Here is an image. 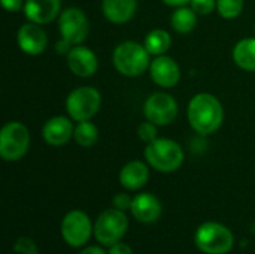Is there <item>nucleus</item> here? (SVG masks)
Wrapping results in <instances>:
<instances>
[{
  "mask_svg": "<svg viewBox=\"0 0 255 254\" xmlns=\"http://www.w3.org/2000/svg\"><path fill=\"white\" fill-rule=\"evenodd\" d=\"M254 30H255V28H254Z\"/></svg>",
  "mask_w": 255,
  "mask_h": 254,
  "instance_id": "473e14b6",
  "label": "nucleus"
},
{
  "mask_svg": "<svg viewBox=\"0 0 255 254\" xmlns=\"http://www.w3.org/2000/svg\"><path fill=\"white\" fill-rule=\"evenodd\" d=\"M131 202H133V198H130L127 193H118L114 198V208L126 211L131 208Z\"/></svg>",
  "mask_w": 255,
  "mask_h": 254,
  "instance_id": "bb28decb",
  "label": "nucleus"
},
{
  "mask_svg": "<svg viewBox=\"0 0 255 254\" xmlns=\"http://www.w3.org/2000/svg\"><path fill=\"white\" fill-rule=\"evenodd\" d=\"M66 57L70 72L79 78H90L97 72L99 67L97 55L87 46L75 45L72 46V49Z\"/></svg>",
  "mask_w": 255,
  "mask_h": 254,
  "instance_id": "ddd939ff",
  "label": "nucleus"
},
{
  "mask_svg": "<svg viewBox=\"0 0 255 254\" xmlns=\"http://www.w3.org/2000/svg\"><path fill=\"white\" fill-rule=\"evenodd\" d=\"M217 10L224 19H235L244 10V0H217Z\"/></svg>",
  "mask_w": 255,
  "mask_h": 254,
  "instance_id": "5701e85b",
  "label": "nucleus"
},
{
  "mask_svg": "<svg viewBox=\"0 0 255 254\" xmlns=\"http://www.w3.org/2000/svg\"><path fill=\"white\" fill-rule=\"evenodd\" d=\"M187 115L190 126L203 136L215 133L224 121L223 105L211 93L196 94L188 103Z\"/></svg>",
  "mask_w": 255,
  "mask_h": 254,
  "instance_id": "f257e3e1",
  "label": "nucleus"
},
{
  "mask_svg": "<svg viewBox=\"0 0 255 254\" xmlns=\"http://www.w3.org/2000/svg\"><path fill=\"white\" fill-rule=\"evenodd\" d=\"M233 60L242 70L255 72V37H245L235 45Z\"/></svg>",
  "mask_w": 255,
  "mask_h": 254,
  "instance_id": "6ab92c4d",
  "label": "nucleus"
},
{
  "mask_svg": "<svg viewBox=\"0 0 255 254\" xmlns=\"http://www.w3.org/2000/svg\"><path fill=\"white\" fill-rule=\"evenodd\" d=\"M190 4L197 15H209L217 7V0H191Z\"/></svg>",
  "mask_w": 255,
  "mask_h": 254,
  "instance_id": "393cba45",
  "label": "nucleus"
},
{
  "mask_svg": "<svg viewBox=\"0 0 255 254\" xmlns=\"http://www.w3.org/2000/svg\"><path fill=\"white\" fill-rule=\"evenodd\" d=\"M108 254H133V250L124 243H117V244L111 246Z\"/></svg>",
  "mask_w": 255,
  "mask_h": 254,
  "instance_id": "c85d7f7f",
  "label": "nucleus"
},
{
  "mask_svg": "<svg viewBox=\"0 0 255 254\" xmlns=\"http://www.w3.org/2000/svg\"><path fill=\"white\" fill-rule=\"evenodd\" d=\"M58 30L63 39L70 42L73 46L81 45L90 31L87 15L78 7H67L58 16Z\"/></svg>",
  "mask_w": 255,
  "mask_h": 254,
  "instance_id": "9d476101",
  "label": "nucleus"
},
{
  "mask_svg": "<svg viewBox=\"0 0 255 254\" xmlns=\"http://www.w3.org/2000/svg\"><path fill=\"white\" fill-rule=\"evenodd\" d=\"M128 229V219L124 211L112 208L103 211L94 225V237L96 240L106 247H111L121 241Z\"/></svg>",
  "mask_w": 255,
  "mask_h": 254,
  "instance_id": "0eeeda50",
  "label": "nucleus"
},
{
  "mask_svg": "<svg viewBox=\"0 0 255 254\" xmlns=\"http://www.w3.org/2000/svg\"><path fill=\"white\" fill-rule=\"evenodd\" d=\"M15 252L19 254H37V247L30 238H19L15 244Z\"/></svg>",
  "mask_w": 255,
  "mask_h": 254,
  "instance_id": "a878e982",
  "label": "nucleus"
},
{
  "mask_svg": "<svg viewBox=\"0 0 255 254\" xmlns=\"http://www.w3.org/2000/svg\"><path fill=\"white\" fill-rule=\"evenodd\" d=\"M30 147L28 129L19 121H9L0 132V156L6 162L22 159Z\"/></svg>",
  "mask_w": 255,
  "mask_h": 254,
  "instance_id": "39448f33",
  "label": "nucleus"
},
{
  "mask_svg": "<svg viewBox=\"0 0 255 254\" xmlns=\"http://www.w3.org/2000/svg\"><path fill=\"white\" fill-rule=\"evenodd\" d=\"M137 9V0H103L102 10L108 21L124 24L130 21Z\"/></svg>",
  "mask_w": 255,
  "mask_h": 254,
  "instance_id": "a211bd4d",
  "label": "nucleus"
},
{
  "mask_svg": "<svg viewBox=\"0 0 255 254\" xmlns=\"http://www.w3.org/2000/svg\"><path fill=\"white\" fill-rule=\"evenodd\" d=\"M191 0H163V3H166L167 6H173V7H181L188 4Z\"/></svg>",
  "mask_w": 255,
  "mask_h": 254,
  "instance_id": "7c9ffc66",
  "label": "nucleus"
},
{
  "mask_svg": "<svg viewBox=\"0 0 255 254\" xmlns=\"http://www.w3.org/2000/svg\"><path fill=\"white\" fill-rule=\"evenodd\" d=\"M149 178V169L148 166L140 160L128 162L120 172V183L126 190L136 192L142 189Z\"/></svg>",
  "mask_w": 255,
  "mask_h": 254,
  "instance_id": "f3484780",
  "label": "nucleus"
},
{
  "mask_svg": "<svg viewBox=\"0 0 255 254\" xmlns=\"http://www.w3.org/2000/svg\"><path fill=\"white\" fill-rule=\"evenodd\" d=\"M24 0H1V6L7 12H18L24 7Z\"/></svg>",
  "mask_w": 255,
  "mask_h": 254,
  "instance_id": "cd10ccee",
  "label": "nucleus"
},
{
  "mask_svg": "<svg viewBox=\"0 0 255 254\" xmlns=\"http://www.w3.org/2000/svg\"><path fill=\"white\" fill-rule=\"evenodd\" d=\"M114 66L115 69L128 78L140 76L151 66V54L145 45L133 40H126L120 43L114 51Z\"/></svg>",
  "mask_w": 255,
  "mask_h": 254,
  "instance_id": "f03ea898",
  "label": "nucleus"
},
{
  "mask_svg": "<svg viewBox=\"0 0 255 254\" xmlns=\"http://www.w3.org/2000/svg\"><path fill=\"white\" fill-rule=\"evenodd\" d=\"M75 141L81 145V147H93L97 142L99 138V129L94 123H91L90 120L87 121H79L78 126L75 127V135H73Z\"/></svg>",
  "mask_w": 255,
  "mask_h": 254,
  "instance_id": "4be33fe9",
  "label": "nucleus"
},
{
  "mask_svg": "<svg viewBox=\"0 0 255 254\" xmlns=\"http://www.w3.org/2000/svg\"><path fill=\"white\" fill-rule=\"evenodd\" d=\"M170 24L176 33L187 34L193 31L194 27L197 25V13L193 10V7H187V6L176 7V10L172 13Z\"/></svg>",
  "mask_w": 255,
  "mask_h": 254,
  "instance_id": "412c9836",
  "label": "nucleus"
},
{
  "mask_svg": "<svg viewBox=\"0 0 255 254\" xmlns=\"http://www.w3.org/2000/svg\"><path fill=\"white\" fill-rule=\"evenodd\" d=\"M149 73L152 81L161 88H173L181 79L179 64L169 55H158L151 61Z\"/></svg>",
  "mask_w": 255,
  "mask_h": 254,
  "instance_id": "f8f14e48",
  "label": "nucleus"
},
{
  "mask_svg": "<svg viewBox=\"0 0 255 254\" xmlns=\"http://www.w3.org/2000/svg\"><path fill=\"white\" fill-rule=\"evenodd\" d=\"M145 159L155 171L170 174L178 171L184 163V150L181 145L169 138H157L146 144Z\"/></svg>",
  "mask_w": 255,
  "mask_h": 254,
  "instance_id": "7ed1b4c3",
  "label": "nucleus"
},
{
  "mask_svg": "<svg viewBox=\"0 0 255 254\" xmlns=\"http://www.w3.org/2000/svg\"><path fill=\"white\" fill-rule=\"evenodd\" d=\"M18 45L22 52L28 55H39L46 49L48 36L46 31L36 22H25L19 27L16 34Z\"/></svg>",
  "mask_w": 255,
  "mask_h": 254,
  "instance_id": "9b49d317",
  "label": "nucleus"
},
{
  "mask_svg": "<svg viewBox=\"0 0 255 254\" xmlns=\"http://www.w3.org/2000/svg\"><path fill=\"white\" fill-rule=\"evenodd\" d=\"M102 96L94 87H79L69 93L66 99V111L75 121L91 120L100 109Z\"/></svg>",
  "mask_w": 255,
  "mask_h": 254,
  "instance_id": "423d86ee",
  "label": "nucleus"
},
{
  "mask_svg": "<svg viewBox=\"0 0 255 254\" xmlns=\"http://www.w3.org/2000/svg\"><path fill=\"white\" fill-rule=\"evenodd\" d=\"M143 115L157 126H167L178 117V103L167 93H154L143 103Z\"/></svg>",
  "mask_w": 255,
  "mask_h": 254,
  "instance_id": "1a4fd4ad",
  "label": "nucleus"
},
{
  "mask_svg": "<svg viewBox=\"0 0 255 254\" xmlns=\"http://www.w3.org/2000/svg\"><path fill=\"white\" fill-rule=\"evenodd\" d=\"M130 211L137 222L151 225L160 219L163 207L157 196L151 193H140L136 198H133Z\"/></svg>",
  "mask_w": 255,
  "mask_h": 254,
  "instance_id": "dca6fc26",
  "label": "nucleus"
},
{
  "mask_svg": "<svg viewBox=\"0 0 255 254\" xmlns=\"http://www.w3.org/2000/svg\"><path fill=\"white\" fill-rule=\"evenodd\" d=\"M94 234V226L91 225L90 217L81 211H69L61 222V237L70 247H82L88 243Z\"/></svg>",
  "mask_w": 255,
  "mask_h": 254,
  "instance_id": "6e6552de",
  "label": "nucleus"
},
{
  "mask_svg": "<svg viewBox=\"0 0 255 254\" xmlns=\"http://www.w3.org/2000/svg\"><path fill=\"white\" fill-rule=\"evenodd\" d=\"M137 136H139L140 141H143L146 144L155 141L157 139V124H154V123H151L148 120L143 121L137 129Z\"/></svg>",
  "mask_w": 255,
  "mask_h": 254,
  "instance_id": "b1692460",
  "label": "nucleus"
},
{
  "mask_svg": "<svg viewBox=\"0 0 255 254\" xmlns=\"http://www.w3.org/2000/svg\"><path fill=\"white\" fill-rule=\"evenodd\" d=\"M72 46H73V45H72L70 42H67L66 39H63V37H61V40H58V42L55 43L57 52H58V54H66V55L69 54V51L72 49Z\"/></svg>",
  "mask_w": 255,
  "mask_h": 254,
  "instance_id": "c756f323",
  "label": "nucleus"
},
{
  "mask_svg": "<svg viewBox=\"0 0 255 254\" xmlns=\"http://www.w3.org/2000/svg\"><path fill=\"white\" fill-rule=\"evenodd\" d=\"M61 0H25L24 15L36 24H48L60 16Z\"/></svg>",
  "mask_w": 255,
  "mask_h": 254,
  "instance_id": "2eb2a0df",
  "label": "nucleus"
},
{
  "mask_svg": "<svg viewBox=\"0 0 255 254\" xmlns=\"http://www.w3.org/2000/svg\"><path fill=\"white\" fill-rule=\"evenodd\" d=\"M143 45L145 48L148 49V52L154 57H158V55H164L167 52V49L170 48L172 45V37L170 34L163 30V28H155V30H151L145 40H143Z\"/></svg>",
  "mask_w": 255,
  "mask_h": 254,
  "instance_id": "aec40b11",
  "label": "nucleus"
},
{
  "mask_svg": "<svg viewBox=\"0 0 255 254\" xmlns=\"http://www.w3.org/2000/svg\"><path fill=\"white\" fill-rule=\"evenodd\" d=\"M79 254H106V252L100 247H87Z\"/></svg>",
  "mask_w": 255,
  "mask_h": 254,
  "instance_id": "2f4dec72",
  "label": "nucleus"
},
{
  "mask_svg": "<svg viewBox=\"0 0 255 254\" xmlns=\"http://www.w3.org/2000/svg\"><path fill=\"white\" fill-rule=\"evenodd\" d=\"M75 135V127L72 118L55 115L49 118L42 127V138L48 145L52 147H63L66 145L72 136Z\"/></svg>",
  "mask_w": 255,
  "mask_h": 254,
  "instance_id": "4468645a",
  "label": "nucleus"
},
{
  "mask_svg": "<svg viewBox=\"0 0 255 254\" xmlns=\"http://www.w3.org/2000/svg\"><path fill=\"white\" fill-rule=\"evenodd\" d=\"M194 243L205 254H227L235 246V237L227 226L217 222H206L196 231Z\"/></svg>",
  "mask_w": 255,
  "mask_h": 254,
  "instance_id": "20e7f679",
  "label": "nucleus"
}]
</instances>
